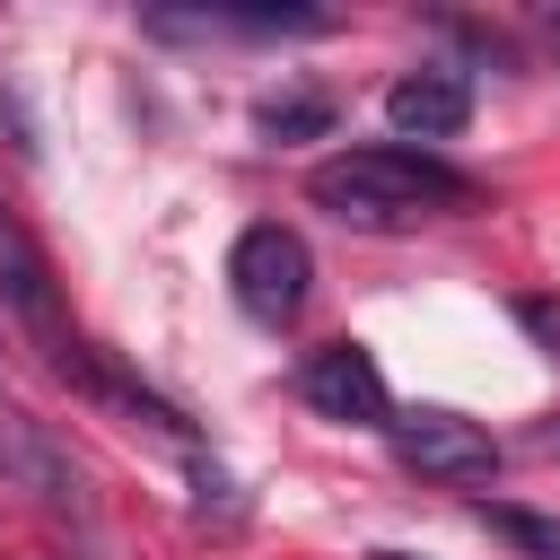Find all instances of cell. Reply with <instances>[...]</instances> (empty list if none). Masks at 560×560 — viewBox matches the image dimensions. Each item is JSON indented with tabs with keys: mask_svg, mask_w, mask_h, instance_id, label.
<instances>
[{
	"mask_svg": "<svg viewBox=\"0 0 560 560\" xmlns=\"http://www.w3.org/2000/svg\"><path fill=\"white\" fill-rule=\"evenodd\" d=\"M192 490H201V516H210V508H219V525H236V516H245V499H236V481H228V472H219L210 455H192Z\"/></svg>",
	"mask_w": 560,
	"mask_h": 560,
	"instance_id": "8fae6325",
	"label": "cell"
},
{
	"mask_svg": "<svg viewBox=\"0 0 560 560\" xmlns=\"http://www.w3.org/2000/svg\"><path fill=\"white\" fill-rule=\"evenodd\" d=\"M385 122H394L402 140H455V131L472 122V88H464V70H446V61L402 70V79L385 88Z\"/></svg>",
	"mask_w": 560,
	"mask_h": 560,
	"instance_id": "52a82bcc",
	"label": "cell"
},
{
	"mask_svg": "<svg viewBox=\"0 0 560 560\" xmlns=\"http://www.w3.org/2000/svg\"><path fill=\"white\" fill-rule=\"evenodd\" d=\"M472 516H481V525H490L516 560H560V516H534V508H490V499H481Z\"/></svg>",
	"mask_w": 560,
	"mask_h": 560,
	"instance_id": "9c48e42d",
	"label": "cell"
},
{
	"mask_svg": "<svg viewBox=\"0 0 560 560\" xmlns=\"http://www.w3.org/2000/svg\"><path fill=\"white\" fill-rule=\"evenodd\" d=\"M534 35H542V52H551V61H560V9H551V0H542V9H534Z\"/></svg>",
	"mask_w": 560,
	"mask_h": 560,
	"instance_id": "4fadbf2b",
	"label": "cell"
},
{
	"mask_svg": "<svg viewBox=\"0 0 560 560\" xmlns=\"http://www.w3.org/2000/svg\"><path fill=\"white\" fill-rule=\"evenodd\" d=\"M298 394L341 420V429H394V394H385V368L359 350V341H324L298 359Z\"/></svg>",
	"mask_w": 560,
	"mask_h": 560,
	"instance_id": "277c9868",
	"label": "cell"
},
{
	"mask_svg": "<svg viewBox=\"0 0 560 560\" xmlns=\"http://www.w3.org/2000/svg\"><path fill=\"white\" fill-rule=\"evenodd\" d=\"M516 324L542 341V359H560V289H542V298H516Z\"/></svg>",
	"mask_w": 560,
	"mask_h": 560,
	"instance_id": "7c38bea8",
	"label": "cell"
},
{
	"mask_svg": "<svg viewBox=\"0 0 560 560\" xmlns=\"http://www.w3.org/2000/svg\"><path fill=\"white\" fill-rule=\"evenodd\" d=\"M0 306L18 315V332L52 359V376H88V350H79V332H70V315H61V280H52V254L35 245V228L9 210V192H0Z\"/></svg>",
	"mask_w": 560,
	"mask_h": 560,
	"instance_id": "7a4b0ae2",
	"label": "cell"
},
{
	"mask_svg": "<svg viewBox=\"0 0 560 560\" xmlns=\"http://www.w3.org/2000/svg\"><path fill=\"white\" fill-rule=\"evenodd\" d=\"M0 481H18V490H35L52 516H70V525H88V490H79V464L61 455V438L35 420V411H0Z\"/></svg>",
	"mask_w": 560,
	"mask_h": 560,
	"instance_id": "8992f818",
	"label": "cell"
},
{
	"mask_svg": "<svg viewBox=\"0 0 560 560\" xmlns=\"http://www.w3.org/2000/svg\"><path fill=\"white\" fill-rule=\"evenodd\" d=\"M385 438H394V455H402L411 472H429V481H490V472H499L490 429L464 420V411H402Z\"/></svg>",
	"mask_w": 560,
	"mask_h": 560,
	"instance_id": "5b68a950",
	"label": "cell"
},
{
	"mask_svg": "<svg viewBox=\"0 0 560 560\" xmlns=\"http://www.w3.org/2000/svg\"><path fill=\"white\" fill-rule=\"evenodd\" d=\"M306 192H315L341 228H411V219H429V210L472 201V184H464L446 158L411 149V140H368V149H341V158H324V166L306 175Z\"/></svg>",
	"mask_w": 560,
	"mask_h": 560,
	"instance_id": "6da1fadb",
	"label": "cell"
},
{
	"mask_svg": "<svg viewBox=\"0 0 560 560\" xmlns=\"http://www.w3.org/2000/svg\"><path fill=\"white\" fill-rule=\"evenodd\" d=\"M376 560H411V551H376Z\"/></svg>",
	"mask_w": 560,
	"mask_h": 560,
	"instance_id": "5bb4252c",
	"label": "cell"
},
{
	"mask_svg": "<svg viewBox=\"0 0 560 560\" xmlns=\"http://www.w3.org/2000/svg\"><path fill=\"white\" fill-rule=\"evenodd\" d=\"M228 289H236V306L254 315V324H298L306 315V298H315V254H306V236L298 228H280V219H254L236 245H228Z\"/></svg>",
	"mask_w": 560,
	"mask_h": 560,
	"instance_id": "3957f363",
	"label": "cell"
},
{
	"mask_svg": "<svg viewBox=\"0 0 560 560\" xmlns=\"http://www.w3.org/2000/svg\"><path fill=\"white\" fill-rule=\"evenodd\" d=\"M219 35H324L332 9H210Z\"/></svg>",
	"mask_w": 560,
	"mask_h": 560,
	"instance_id": "30bf717a",
	"label": "cell"
},
{
	"mask_svg": "<svg viewBox=\"0 0 560 560\" xmlns=\"http://www.w3.org/2000/svg\"><path fill=\"white\" fill-rule=\"evenodd\" d=\"M332 122H341V105H332L324 88H298V96H262V105H254V131H262V140H324Z\"/></svg>",
	"mask_w": 560,
	"mask_h": 560,
	"instance_id": "ba28073f",
	"label": "cell"
}]
</instances>
